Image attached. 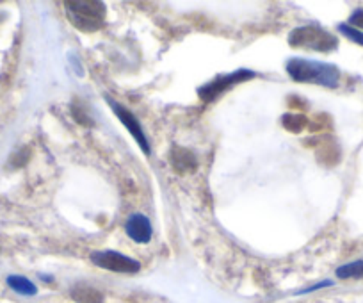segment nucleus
I'll return each mask as SVG.
<instances>
[{
    "instance_id": "20e7f679",
    "label": "nucleus",
    "mask_w": 363,
    "mask_h": 303,
    "mask_svg": "<svg viewBox=\"0 0 363 303\" xmlns=\"http://www.w3.org/2000/svg\"><path fill=\"white\" fill-rule=\"evenodd\" d=\"M253 77H257V73L251 72V70L240 68L237 70V72L226 73V75H219V77L208 81L207 84H203L200 89H198V95H200V99L203 100V102H212V100L221 97L225 92L232 89L233 86L250 81V79Z\"/></svg>"
},
{
    "instance_id": "f257e3e1",
    "label": "nucleus",
    "mask_w": 363,
    "mask_h": 303,
    "mask_svg": "<svg viewBox=\"0 0 363 303\" xmlns=\"http://www.w3.org/2000/svg\"><path fill=\"white\" fill-rule=\"evenodd\" d=\"M287 73L298 82H313L330 89L338 88L340 84V70L331 62L292 57L287 62Z\"/></svg>"
},
{
    "instance_id": "1a4fd4ad",
    "label": "nucleus",
    "mask_w": 363,
    "mask_h": 303,
    "mask_svg": "<svg viewBox=\"0 0 363 303\" xmlns=\"http://www.w3.org/2000/svg\"><path fill=\"white\" fill-rule=\"evenodd\" d=\"M73 302L77 303H106L102 292L89 284H75L69 291Z\"/></svg>"
},
{
    "instance_id": "ddd939ff",
    "label": "nucleus",
    "mask_w": 363,
    "mask_h": 303,
    "mask_svg": "<svg viewBox=\"0 0 363 303\" xmlns=\"http://www.w3.org/2000/svg\"><path fill=\"white\" fill-rule=\"evenodd\" d=\"M338 33L344 34L345 38H349L352 43L363 47V33H362V31L354 29V27H351L349 23H340V26H338Z\"/></svg>"
},
{
    "instance_id": "4468645a",
    "label": "nucleus",
    "mask_w": 363,
    "mask_h": 303,
    "mask_svg": "<svg viewBox=\"0 0 363 303\" xmlns=\"http://www.w3.org/2000/svg\"><path fill=\"white\" fill-rule=\"evenodd\" d=\"M349 26L363 33V8H358L352 11V15L349 16Z\"/></svg>"
},
{
    "instance_id": "9d476101",
    "label": "nucleus",
    "mask_w": 363,
    "mask_h": 303,
    "mask_svg": "<svg viewBox=\"0 0 363 303\" xmlns=\"http://www.w3.org/2000/svg\"><path fill=\"white\" fill-rule=\"evenodd\" d=\"M8 285L15 292L23 296H34L38 292V287L26 277H20V275H9L8 277Z\"/></svg>"
},
{
    "instance_id": "39448f33",
    "label": "nucleus",
    "mask_w": 363,
    "mask_h": 303,
    "mask_svg": "<svg viewBox=\"0 0 363 303\" xmlns=\"http://www.w3.org/2000/svg\"><path fill=\"white\" fill-rule=\"evenodd\" d=\"M89 259L95 266L107 271H114V273L134 275L141 270V263L139 260L123 255L120 252H114V250H99V252L91 253Z\"/></svg>"
},
{
    "instance_id": "0eeeda50",
    "label": "nucleus",
    "mask_w": 363,
    "mask_h": 303,
    "mask_svg": "<svg viewBox=\"0 0 363 303\" xmlns=\"http://www.w3.org/2000/svg\"><path fill=\"white\" fill-rule=\"evenodd\" d=\"M125 232H127V236L132 241L139 243V245L150 243V239H152L153 236V228L150 219L146 218L145 214H139V212L128 216L127 223H125Z\"/></svg>"
},
{
    "instance_id": "9b49d317",
    "label": "nucleus",
    "mask_w": 363,
    "mask_h": 303,
    "mask_svg": "<svg viewBox=\"0 0 363 303\" xmlns=\"http://www.w3.org/2000/svg\"><path fill=\"white\" fill-rule=\"evenodd\" d=\"M337 277L340 280H347V278H363V260H354V263H347L344 266L337 268Z\"/></svg>"
},
{
    "instance_id": "f8f14e48",
    "label": "nucleus",
    "mask_w": 363,
    "mask_h": 303,
    "mask_svg": "<svg viewBox=\"0 0 363 303\" xmlns=\"http://www.w3.org/2000/svg\"><path fill=\"white\" fill-rule=\"evenodd\" d=\"M281 123H284V127L287 128L289 132H294V134H299V132H301L303 128L306 127L308 120H306V118L303 116V114L287 113V114H284V118H281Z\"/></svg>"
},
{
    "instance_id": "423d86ee",
    "label": "nucleus",
    "mask_w": 363,
    "mask_h": 303,
    "mask_svg": "<svg viewBox=\"0 0 363 303\" xmlns=\"http://www.w3.org/2000/svg\"><path fill=\"white\" fill-rule=\"evenodd\" d=\"M106 100H107V104L113 107L114 114L120 118L121 123L125 125V128H127V131L132 134V138L135 139V143H138V145L141 146L143 152L148 155L150 154V141H148V138H146L145 131H143V127H141V123H139L138 118H135L134 114L127 109V107H123L121 104H118L116 100L109 99V97H106Z\"/></svg>"
},
{
    "instance_id": "7ed1b4c3",
    "label": "nucleus",
    "mask_w": 363,
    "mask_h": 303,
    "mask_svg": "<svg viewBox=\"0 0 363 303\" xmlns=\"http://www.w3.org/2000/svg\"><path fill=\"white\" fill-rule=\"evenodd\" d=\"M289 45L292 48H306V50H315L328 54L338 48V40L320 26L310 23V26L298 27L289 34Z\"/></svg>"
},
{
    "instance_id": "6e6552de",
    "label": "nucleus",
    "mask_w": 363,
    "mask_h": 303,
    "mask_svg": "<svg viewBox=\"0 0 363 303\" xmlns=\"http://www.w3.org/2000/svg\"><path fill=\"white\" fill-rule=\"evenodd\" d=\"M169 161L171 166L174 168V172L178 173H191L196 172L198 168V159L196 155L187 148H182V146H173L169 152Z\"/></svg>"
},
{
    "instance_id": "f03ea898",
    "label": "nucleus",
    "mask_w": 363,
    "mask_h": 303,
    "mask_svg": "<svg viewBox=\"0 0 363 303\" xmlns=\"http://www.w3.org/2000/svg\"><path fill=\"white\" fill-rule=\"evenodd\" d=\"M65 9L72 26L82 33H95L106 26L107 9L100 0H69Z\"/></svg>"
}]
</instances>
